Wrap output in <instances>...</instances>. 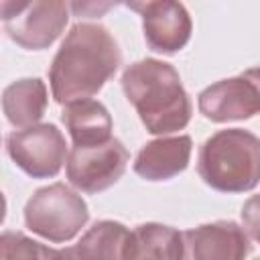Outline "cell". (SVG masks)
<instances>
[{
  "label": "cell",
  "instance_id": "1",
  "mask_svg": "<svg viewBox=\"0 0 260 260\" xmlns=\"http://www.w3.org/2000/svg\"><path fill=\"white\" fill-rule=\"evenodd\" d=\"M120 63L122 53L106 26L93 22L71 26L49 67L53 100L69 104L95 95Z\"/></svg>",
  "mask_w": 260,
  "mask_h": 260
},
{
  "label": "cell",
  "instance_id": "10",
  "mask_svg": "<svg viewBox=\"0 0 260 260\" xmlns=\"http://www.w3.org/2000/svg\"><path fill=\"white\" fill-rule=\"evenodd\" d=\"M142 30L150 51L173 55L189 43L193 22L179 0H158L142 14Z\"/></svg>",
  "mask_w": 260,
  "mask_h": 260
},
{
  "label": "cell",
  "instance_id": "4",
  "mask_svg": "<svg viewBox=\"0 0 260 260\" xmlns=\"http://www.w3.org/2000/svg\"><path fill=\"white\" fill-rule=\"evenodd\" d=\"M87 219V203L65 183H53L37 189L24 205L26 228L53 244L73 240Z\"/></svg>",
  "mask_w": 260,
  "mask_h": 260
},
{
  "label": "cell",
  "instance_id": "12",
  "mask_svg": "<svg viewBox=\"0 0 260 260\" xmlns=\"http://www.w3.org/2000/svg\"><path fill=\"white\" fill-rule=\"evenodd\" d=\"M61 120L73 140V144L87 146V144H100L112 138V116L108 108L91 98L75 100L65 104L61 112Z\"/></svg>",
  "mask_w": 260,
  "mask_h": 260
},
{
  "label": "cell",
  "instance_id": "18",
  "mask_svg": "<svg viewBox=\"0 0 260 260\" xmlns=\"http://www.w3.org/2000/svg\"><path fill=\"white\" fill-rule=\"evenodd\" d=\"M242 223L244 230L260 244V195H252L242 205Z\"/></svg>",
  "mask_w": 260,
  "mask_h": 260
},
{
  "label": "cell",
  "instance_id": "8",
  "mask_svg": "<svg viewBox=\"0 0 260 260\" xmlns=\"http://www.w3.org/2000/svg\"><path fill=\"white\" fill-rule=\"evenodd\" d=\"M69 20L65 0H32L18 16L4 22L6 35L22 49L41 51L51 47Z\"/></svg>",
  "mask_w": 260,
  "mask_h": 260
},
{
  "label": "cell",
  "instance_id": "15",
  "mask_svg": "<svg viewBox=\"0 0 260 260\" xmlns=\"http://www.w3.org/2000/svg\"><path fill=\"white\" fill-rule=\"evenodd\" d=\"M128 258H185V238L171 225L140 223L132 230Z\"/></svg>",
  "mask_w": 260,
  "mask_h": 260
},
{
  "label": "cell",
  "instance_id": "11",
  "mask_svg": "<svg viewBox=\"0 0 260 260\" xmlns=\"http://www.w3.org/2000/svg\"><path fill=\"white\" fill-rule=\"evenodd\" d=\"M191 150L193 140L187 134L150 140L138 150L134 158V173L146 181L173 179L189 167Z\"/></svg>",
  "mask_w": 260,
  "mask_h": 260
},
{
  "label": "cell",
  "instance_id": "3",
  "mask_svg": "<svg viewBox=\"0 0 260 260\" xmlns=\"http://www.w3.org/2000/svg\"><path fill=\"white\" fill-rule=\"evenodd\" d=\"M197 173L215 191H252L260 183V138L244 128L211 134L199 148Z\"/></svg>",
  "mask_w": 260,
  "mask_h": 260
},
{
  "label": "cell",
  "instance_id": "14",
  "mask_svg": "<svg viewBox=\"0 0 260 260\" xmlns=\"http://www.w3.org/2000/svg\"><path fill=\"white\" fill-rule=\"evenodd\" d=\"M130 242L132 232L124 223L102 219L95 221L73 248L63 252L73 258H128Z\"/></svg>",
  "mask_w": 260,
  "mask_h": 260
},
{
  "label": "cell",
  "instance_id": "20",
  "mask_svg": "<svg viewBox=\"0 0 260 260\" xmlns=\"http://www.w3.org/2000/svg\"><path fill=\"white\" fill-rule=\"evenodd\" d=\"M154 2H158V0H124V4H126L132 12H140V14H144Z\"/></svg>",
  "mask_w": 260,
  "mask_h": 260
},
{
  "label": "cell",
  "instance_id": "16",
  "mask_svg": "<svg viewBox=\"0 0 260 260\" xmlns=\"http://www.w3.org/2000/svg\"><path fill=\"white\" fill-rule=\"evenodd\" d=\"M0 256H65V252L43 248L18 232H4L0 238Z\"/></svg>",
  "mask_w": 260,
  "mask_h": 260
},
{
  "label": "cell",
  "instance_id": "9",
  "mask_svg": "<svg viewBox=\"0 0 260 260\" xmlns=\"http://www.w3.org/2000/svg\"><path fill=\"white\" fill-rule=\"evenodd\" d=\"M185 258L195 260H240L252 252V244L236 221L219 219L183 232Z\"/></svg>",
  "mask_w": 260,
  "mask_h": 260
},
{
  "label": "cell",
  "instance_id": "2",
  "mask_svg": "<svg viewBox=\"0 0 260 260\" xmlns=\"http://www.w3.org/2000/svg\"><path fill=\"white\" fill-rule=\"evenodd\" d=\"M120 83L150 134H171L189 124L193 104L171 63L158 59L136 61L124 69Z\"/></svg>",
  "mask_w": 260,
  "mask_h": 260
},
{
  "label": "cell",
  "instance_id": "13",
  "mask_svg": "<svg viewBox=\"0 0 260 260\" xmlns=\"http://www.w3.org/2000/svg\"><path fill=\"white\" fill-rule=\"evenodd\" d=\"M47 85L39 77H24L10 83L2 93L6 120L16 128L37 124L47 110Z\"/></svg>",
  "mask_w": 260,
  "mask_h": 260
},
{
  "label": "cell",
  "instance_id": "7",
  "mask_svg": "<svg viewBox=\"0 0 260 260\" xmlns=\"http://www.w3.org/2000/svg\"><path fill=\"white\" fill-rule=\"evenodd\" d=\"M197 106L207 120L217 124L260 114V67L211 83L199 93Z\"/></svg>",
  "mask_w": 260,
  "mask_h": 260
},
{
  "label": "cell",
  "instance_id": "19",
  "mask_svg": "<svg viewBox=\"0 0 260 260\" xmlns=\"http://www.w3.org/2000/svg\"><path fill=\"white\" fill-rule=\"evenodd\" d=\"M32 0H2V20H10L14 16H18Z\"/></svg>",
  "mask_w": 260,
  "mask_h": 260
},
{
  "label": "cell",
  "instance_id": "17",
  "mask_svg": "<svg viewBox=\"0 0 260 260\" xmlns=\"http://www.w3.org/2000/svg\"><path fill=\"white\" fill-rule=\"evenodd\" d=\"M124 0H69L71 14L77 18H100Z\"/></svg>",
  "mask_w": 260,
  "mask_h": 260
},
{
  "label": "cell",
  "instance_id": "6",
  "mask_svg": "<svg viewBox=\"0 0 260 260\" xmlns=\"http://www.w3.org/2000/svg\"><path fill=\"white\" fill-rule=\"evenodd\" d=\"M128 158L130 154L118 138L87 146L73 144L67 154L65 173L75 189L83 193H100L118 183L126 171Z\"/></svg>",
  "mask_w": 260,
  "mask_h": 260
},
{
  "label": "cell",
  "instance_id": "5",
  "mask_svg": "<svg viewBox=\"0 0 260 260\" xmlns=\"http://www.w3.org/2000/svg\"><path fill=\"white\" fill-rule=\"evenodd\" d=\"M6 152L12 162L32 179L55 177L67 162L65 136L55 124H32L6 136Z\"/></svg>",
  "mask_w": 260,
  "mask_h": 260
}]
</instances>
